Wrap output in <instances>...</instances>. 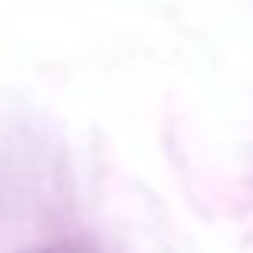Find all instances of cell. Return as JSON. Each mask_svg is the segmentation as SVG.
Here are the masks:
<instances>
[{
  "label": "cell",
  "mask_w": 253,
  "mask_h": 253,
  "mask_svg": "<svg viewBox=\"0 0 253 253\" xmlns=\"http://www.w3.org/2000/svg\"><path fill=\"white\" fill-rule=\"evenodd\" d=\"M19 253H96L90 244L81 241H61V244H45V247H29V250H19Z\"/></svg>",
  "instance_id": "1"
}]
</instances>
